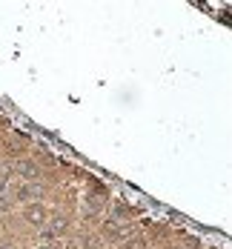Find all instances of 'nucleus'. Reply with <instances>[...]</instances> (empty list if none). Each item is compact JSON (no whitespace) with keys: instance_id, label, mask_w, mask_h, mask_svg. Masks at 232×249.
Segmentation results:
<instances>
[{"instance_id":"5","label":"nucleus","mask_w":232,"mask_h":249,"mask_svg":"<svg viewBox=\"0 0 232 249\" xmlns=\"http://www.w3.org/2000/svg\"><path fill=\"white\" fill-rule=\"evenodd\" d=\"M18 172L23 175V178H37L40 169H37V163H35V160H20V163H18Z\"/></svg>"},{"instance_id":"4","label":"nucleus","mask_w":232,"mask_h":249,"mask_svg":"<svg viewBox=\"0 0 232 249\" xmlns=\"http://www.w3.org/2000/svg\"><path fill=\"white\" fill-rule=\"evenodd\" d=\"M112 215H115V221H129V218L135 215V209L126 206L124 200H118V203H115V209H112Z\"/></svg>"},{"instance_id":"1","label":"nucleus","mask_w":232,"mask_h":249,"mask_svg":"<svg viewBox=\"0 0 232 249\" xmlns=\"http://www.w3.org/2000/svg\"><path fill=\"white\" fill-rule=\"evenodd\" d=\"M23 218H26V224H32V226H46V221H49V209H46L43 203H26Z\"/></svg>"},{"instance_id":"6","label":"nucleus","mask_w":232,"mask_h":249,"mask_svg":"<svg viewBox=\"0 0 232 249\" xmlns=\"http://www.w3.org/2000/svg\"><path fill=\"white\" fill-rule=\"evenodd\" d=\"M121 249H146V241L143 238H132V241H124Z\"/></svg>"},{"instance_id":"2","label":"nucleus","mask_w":232,"mask_h":249,"mask_svg":"<svg viewBox=\"0 0 232 249\" xmlns=\"http://www.w3.org/2000/svg\"><path fill=\"white\" fill-rule=\"evenodd\" d=\"M15 198L23 200V203H40V198H43V186H40V183L26 180V183H20V186H18Z\"/></svg>"},{"instance_id":"7","label":"nucleus","mask_w":232,"mask_h":249,"mask_svg":"<svg viewBox=\"0 0 232 249\" xmlns=\"http://www.w3.org/2000/svg\"><path fill=\"white\" fill-rule=\"evenodd\" d=\"M9 209H12V198H9L6 192H0V215H3V212H9Z\"/></svg>"},{"instance_id":"8","label":"nucleus","mask_w":232,"mask_h":249,"mask_svg":"<svg viewBox=\"0 0 232 249\" xmlns=\"http://www.w3.org/2000/svg\"><path fill=\"white\" fill-rule=\"evenodd\" d=\"M9 169H0V192H3V189H6V183H9Z\"/></svg>"},{"instance_id":"9","label":"nucleus","mask_w":232,"mask_h":249,"mask_svg":"<svg viewBox=\"0 0 232 249\" xmlns=\"http://www.w3.org/2000/svg\"><path fill=\"white\" fill-rule=\"evenodd\" d=\"M0 249H18V247H12V244H0Z\"/></svg>"},{"instance_id":"10","label":"nucleus","mask_w":232,"mask_h":249,"mask_svg":"<svg viewBox=\"0 0 232 249\" xmlns=\"http://www.w3.org/2000/svg\"><path fill=\"white\" fill-rule=\"evenodd\" d=\"M37 249H57V247H37Z\"/></svg>"},{"instance_id":"3","label":"nucleus","mask_w":232,"mask_h":249,"mask_svg":"<svg viewBox=\"0 0 232 249\" xmlns=\"http://www.w3.org/2000/svg\"><path fill=\"white\" fill-rule=\"evenodd\" d=\"M46 224H49V226H46V229H43L40 235H43L46 241H52V238H63V235L69 232L72 221H69L66 215H57V218H52V221H46Z\"/></svg>"}]
</instances>
